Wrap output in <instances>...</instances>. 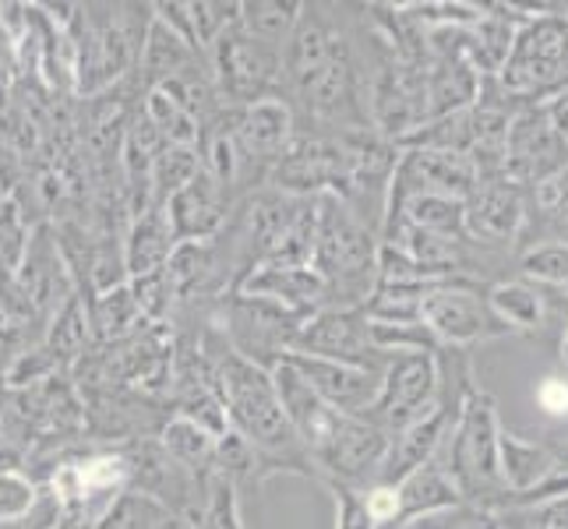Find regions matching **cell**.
Returning a JSON list of instances; mask_svg holds the SVG:
<instances>
[{"label":"cell","mask_w":568,"mask_h":529,"mask_svg":"<svg viewBox=\"0 0 568 529\" xmlns=\"http://www.w3.org/2000/svg\"><path fill=\"white\" fill-rule=\"evenodd\" d=\"M283 100L293 116H307V131H375L354 39L336 18L318 14V4H304L283 50Z\"/></svg>","instance_id":"cell-1"},{"label":"cell","mask_w":568,"mask_h":529,"mask_svg":"<svg viewBox=\"0 0 568 529\" xmlns=\"http://www.w3.org/2000/svg\"><path fill=\"white\" fill-rule=\"evenodd\" d=\"M199 346L212 367V385L223 403L226 427L254 448V456L262 462V477L268 480L276 474H293L318 480L315 462L304 452L297 430L290 427L283 414L276 385H272V370L233 353L215 325H209L205 336H199Z\"/></svg>","instance_id":"cell-2"},{"label":"cell","mask_w":568,"mask_h":529,"mask_svg":"<svg viewBox=\"0 0 568 529\" xmlns=\"http://www.w3.org/2000/svg\"><path fill=\"white\" fill-rule=\"evenodd\" d=\"M378 226H371L336 194H322L311 268L328 289V307H364L378 283Z\"/></svg>","instance_id":"cell-3"},{"label":"cell","mask_w":568,"mask_h":529,"mask_svg":"<svg viewBox=\"0 0 568 529\" xmlns=\"http://www.w3.org/2000/svg\"><path fill=\"white\" fill-rule=\"evenodd\" d=\"M498 430L501 420L495 399L487 391L474 388L438 452V462L459 487L463 501L491 508V512H498L501 501L508 498L498 469Z\"/></svg>","instance_id":"cell-4"},{"label":"cell","mask_w":568,"mask_h":529,"mask_svg":"<svg viewBox=\"0 0 568 529\" xmlns=\"http://www.w3.org/2000/svg\"><path fill=\"white\" fill-rule=\"evenodd\" d=\"M209 74L215 82L223 106L241 110L268 95H283V50L254 39L244 26L241 14L205 53Z\"/></svg>","instance_id":"cell-5"},{"label":"cell","mask_w":568,"mask_h":529,"mask_svg":"<svg viewBox=\"0 0 568 529\" xmlns=\"http://www.w3.org/2000/svg\"><path fill=\"white\" fill-rule=\"evenodd\" d=\"M215 315L220 318L212 325L223 332L230 349L265 370L293 353V343H297L307 322L297 311H286L262 297H244V293H226V297L215 301Z\"/></svg>","instance_id":"cell-6"},{"label":"cell","mask_w":568,"mask_h":529,"mask_svg":"<svg viewBox=\"0 0 568 529\" xmlns=\"http://www.w3.org/2000/svg\"><path fill=\"white\" fill-rule=\"evenodd\" d=\"M417 322L438 339L442 349H469L513 332L495 318L491 304H487V286L469 276L430 283L420 297Z\"/></svg>","instance_id":"cell-7"},{"label":"cell","mask_w":568,"mask_h":529,"mask_svg":"<svg viewBox=\"0 0 568 529\" xmlns=\"http://www.w3.org/2000/svg\"><path fill=\"white\" fill-rule=\"evenodd\" d=\"M438 406V353H392L382 370L378 396L361 417L382 427L385 435H396L435 414Z\"/></svg>","instance_id":"cell-8"},{"label":"cell","mask_w":568,"mask_h":529,"mask_svg":"<svg viewBox=\"0 0 568 529\" xmlns=\"http://www.w3.org/2000/svg\"><path fill=\"white\" fill-rule=\"evenodd\" d=\"M505 92L537 95L544 89L568 85V18L537 14L519 26L508 61L498 71Z\"/></svg>","instance_id":"cell-9"},{"label":"cell","mask_w":568,"mask_h":529,"mask_svg":"<svg viewBox=\"0 0 568 529\" xmlns=\"http://www.w3.org/2000/svg\"><path fill=\"white\" fill-rule=\"evenodd\" d=\"M568 166V139L544 106L519 110L505 131V176L513 184H544Z\"/></svg>","instance_id":"cell-10"},{"label":"cell","mask_w":568,"mask_h":529,"mask_svg":"<svg viewBox=\"0 0 568 529\" xmlns=\"http://www.w3.org/2000/svg\"><path fill=\"white\" fill-rule=\"evenodd\" d=\"M293 353H307V357L339 360L367 370H385L388 357L371 343L367 315L361 307H325L311 315L301 328Z\"/></svg>","instance_id":"cell-11"},{"label":"cell","mask_w":568,"mask_h":529,"mask_svg":"<svg viewBox=\"0 0 568 529\" xmlns=\"http://www.w3.org/2000/svg\"><path fill=\"white\" fill-rule=\"evenodd\" d=\"M477 184L480 176L477 166L469 163V155L438 149H403L388 181V202L409 199V194H445V199L466 202L477 191Z\"/></svg>","instance_id":"cell-12"},{"label":"cell","mask_w":568,"mask_h":529,"mask_svg":"<svg viewBox=\"0 0 568 529\" xmlns=\"http://www.w3.org/2000/svg\"><path fill=\"white\" fill-rule=\"evenodd\" d=\"M297 375L307 382V388L322 396L332 409L339 414H354L361 417L364 409L375 403L378 385H382V370H367L354 364H339V360H322V357H307V353H286L283 357Z\"/></svg>","instance_id":"cell-13"},{"label":"cell","mask_w":568,"mask_h":529,"mask_svg":"<svg viewBox=\"0 0 568 529\" xmlns=\"http://www.w3.org/2000/svg\"><path fill=\"white\" fill-rule=\"evenodd\" d=\"M230 113H233V131H237L247 160L268 181L272 166L280 163V155L293 142V134H297V116H293L283 95H268V100H258Z\"/></svg>","instance_id":"cell-14"},{"label":"cell","mask_w":568,"mask_h":529,"mask_svg":"<svg viewBox=\"0 0 568 529\" xmlns=\"http://www.w3.org/2000/svg\"><path fill=\"white\" fill-rule=\"evenodd\" d=\"M523 187L508 176H484L466 199V237L474 244H508L523 230Z\"/></svg>","instance_id":"cell-15"},{"label":"cell","mask_w":568,"mask_h":529,"mask_svg":"<svg viewBox=\"0 0 568 529\" xmlns=\"http://www.w3.org/2000/svg\"><path fill=\"white\" fill-rule=\"evenodd\" d=\"M233 202L230 194L212 181V176L202 170L191 184H184L178 194H170L163 202V212L170 220V230L178 244L184 241H215L226 226Z\"/></svg>","instance_id":"cell-16"},{"label":"cell","mask_w":568,"mask_h":529,"mask_svg":"<svg viewBox=\"0 0 568 529\" xmlns=\"http://www.w3.org/2000/svg\"><path fill=\"white\" fill-rule=\"evenodd\" d=\"M453 424H456V417L448 414L445 406H438L435 414H427L424 420L396 430V435H388V452H385V462H382L378 484L396 487L399 480H406L409 474H414V469L435 462L445 438H448V430H453Z\"/></svg>","instance_id":"cell-17"},{"label":"cell","mask_w":568,"mask_h":529,"mask_svg":"<svg viewBox=\"0 0 568 529\" xmlns=\"http://www.w3.org/2000/svg\"><path fill=\"white\" fill-rule=\"evenodd\" d=\"M244 293V297H262L272 301L286 311H297V315L311 318L318 311L328 307V289L315 268H280V265H258L251 276L233 289Z\"/></svg>","instance_id":"cell-18"},{"label":"cell","mask_w":568,"mask_h":529,"mask_svg":"<svg viewBox=\"0 0 568 529\" xmlns=\"http://www.w3.org/2000/svg\"><path fill=\"white\" fill-rule=\"evenodd\" d=\"M173 247H178V237H173L163 205H152L149 212L134 215L128 233H124V272H128V283L131 279L160 276V272L166 268V262H170Z\"/></svg>","instance_id":"cell-19"},{"label":"cell","mask_w":568,"mask_h":529,"mask_svg":"<svg viewBox=\"0 0 568 529\" xmlns=\"http://www.w3.org/2000/svg\"><path fill=\"white\" fill-rule=\"evenodd\" d=\"M555 466L558 462H555L551 445L519 438L516 430H508V427L498 430V469H501V484H505L508 498L537 491L544 480H551Z\"/></svg>","instance_id":"cell-20"},{"label":"cell","mask_w":568,"mask_h":529,"mask_svg":"<svg viewBox=\"0 0 568 529\" xmlns=\"http://www.w3.org/2000/svg\"><path fill=\"white\" fill-rule=\"evenodd\" d=\"M191 64H205V57L194 53L178 32H173L170 26H163L160 18L152 14L142 53H139V64H134V71H139V78H142V89L145 92L160 89L163 82L178 78Z\"/></svg>","instance_id":"cell-21"},{"label":"cell","mask_w":568,"mask_h":529,"mask_svg":"<svg viewBox=\"0 0 568 529\" xmlns=\"http://www.w3.org/2000/svg\"><path fill=\"white\" fill-rule=\"evenodd\" d=\"M463 495L459 487L453 484V477L445 474V466L435 459L420 469H414L406 480L396 484V505H399V526H409L424 516L445 512V508L459 505Z\"/></svg>","instance_id":"cell-22"},{"label":"cell","mask_w":568,"mask_h":529,"mask_svg":"<svg viewBox=\"0 0 568 529\" xmlns=\"http://www.w3.org/2000/svg\"><path fill=\"white\" fill-rule=\"evenodd\" d=\"M403 220L417 230L438 233V237H466V202L459 199H445V194H409V199L388 202L385 205V220Z\"/></svg>","instance_id":"cell-23"},{"label":"cell","mask_w":568,"mask_h":529,"mask_svg":"<svg viewBox=\"0 0 568 529\" xmlns=\"http://www.w3.org/2000/svg\"><path fill=\"white\" fill-rule=\"evenodd\" d=\"M155 441L163 445V452L173 459V462H181L184 469H191L194 477H212L215 469V435H209L205 427H199L194 420L187 417H178V414H170L160 427V435H155Z\"/></svg>","instance_id":"cell-24"},{"label":"cell","mask_w":568,"mask_h":529,"mask_svg":"<svg viewBox=\"0 0 568 529\" xmlns=\"http://www.w3.org/2000/svg\"><path fill=\"white\" fill-rule=\"evenodd\" d=\"M301 11L304 4L297 0H254V4H241V26L262 43L286 50L293 29L301 22Z\"/></svg>","instance_id":"cell-25"},{"label":"cell","mask_w":568,"mask_h":529,"mask_svg":"<svg viewBox=\"0 0 568 529\" xmlns=\"http://www.w3.org/2000/svg\"><path fill=\"white\" fill-rule=\"evenodd\" d=\"M487 304H491L495 318L513 332H534L544 325V297L530 283L487 286Z\"/></svg>","instance_id":"cell-26"},{"label":"cell","mask_w":568,"mask_h":529,"mask_svg":"<svg viewBox=\"0 0 568 529\" xmlns=\"http://www.w3.org/2000/svg\"><path fill=\"white\" fill-rule=\"evenodd\" d=\"M202 173L199 149L187 145H163L152 160V202L163 205L170 194H178L184 184H191Z\"/></svg>","instance_id":"cell-27"},{"label":"cell","mask_w":568,"mask_h":529,"mask_svg":"<svg viewBox=\"0 0 568 529\" xmlns=\"http://www.w3.org/2000/svg\"><path fill=\"white\" fill-rule=\"evenodd\" d=\"M29 241H32V230L26 223V215L14 199H8L0 205V276H18V268L26 262Z\"/></svg>","instance_id":"cell-28"},{"label":"cell","mask_w":568,"mask_h":529,"mask_svg":"<svg viewBox=\"0 0 568 529\" xmlns=\"http://www.w3.org/2000/svg\"><path fill=\"white\" fill-rule=\"evenodd\" d=\"M39 487L26 469H14V474H0V526L11 529L18 522H26L32 516V508L39 505Z\"/></svg>","instance_id":"cell-29"},{"label":"cell","mask_w":568,"mask_h":529,"mask_svg":"<svg viewBox=\"0 0 568 529\" xmlns=\"http://www.w3.org/2000/svg\"><path fill=\"white\" fill-rule=\"evenodd\" d=\"M519 268L526 279L544 286H568V241H547L523 251Z\"/></svg>","instance_id":"cell-30"},{"label":"cell","mask_w":568,"mask_h":529,"mask_svg":"<svg viewBox=\"0 0 568 529\" xmlns=\"http://www.w3.org/2000/svg\"><path fill=\"white\" fill-rule=\"evenodd\" d=\"M199 529H244L237 487L223 480L220 474L209 477V498H205V512H202Z\"/></svg>","instance_id":"cell-31"},{"label":"cell","mask_w":568,"mask_h":529,"mask_svg":"<svg viewBox=\"0 0 568 529\" xmlns=\"http://www.w3.org/2000/svg\"><path fill=\"white\" fill-rule=\"evenodd\" d=\"M403 529H501V522H498V512H491V508L459 501L453 508H445V512L424 516Z\"/></svg>","instance_id":"cell-32"},{"label":"cell","mask_w":568,"mask_h":529,"mask_svg":"<svg viewBox=\"0 0 568 529\" xmlns=\"http://www.w3.org/2000/svg\"><path fill=\"white\" fill-rule=\"evenodd\" d=\"M332 498H336V529H378L375 519L367 512L364 491H354V487L343 484H325Z\"/></svg>","instance_id":"cell-33"},{"label":"cell","mask_w":568,"mask_h":529,"mask_svg":"<svg viewBox=\"0 0 568 529\" xmlns=\"http://www.w3.org/2000/svg\"><path fill=\"white\" fill-rule=\"evenodd\" d=\"M537 406L547 417H568V378L547 375L537 385Z\"/></svg>","instance_id":"cell-34"},{"label":"cell","mask_w":568,"mask_h":529,"mask_svg":"<svg viewBox=\"0 0 568 529\" xmlns=\"http://www.w3.org/2000/svg\"><path fill=\"white\" fill-rule=\"evenodd\" d=\"M544 110H547V116H551V124L558 128V134H565V139H568V85L558 89L551 100L544 103Z\"/></svg>","instance_id":"cell-35"},{"label":"cell","mask_w":568,"mask_h":529,"mask_svg":"<svg viewBox=\"0 0 568 529\" xmlns=\"http://www.w3.org/2000/svg\"><path fill=\"white\" fill-rule=\"evenodd\" d=\"M152 529H199V522H191L184 516H173V512H163L160 519L152 522Z\"/></svg>","instance_id":"cell-36"},{"label":"cell","mask_w":568,"mask_h":529,"mask_svg":"<svg viewBox=\"0 0 568 529\" xmlns=\"http://www.w3.org/2000/svg\"><path fill=\"white\" fill-rule=\"evenodd\" d=\"M561 364H565V370H568V332H565V339H561Z\"/></svg>","instance_id":"cell-37"},{"label":"cell","mask_w":568,"mask_h":529,"mask_svg":"<svg viewBox=\"0 0 568 529\" xmlns=\"http://www.w3.org/2000/svg\"><path fill=\"white\" fill-rule=\"evenodd\" d=\"M0 529H4V526H0Z\"/></svg>","instance_id":"cell-38"}]
</instances>
